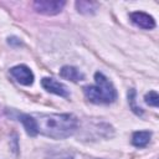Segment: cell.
Returning <instances> with one entry per match:
<instances>
[{
    "mask_svg": "<svg viewBox=\"0 0 159 159\" xmlns=\"http://www.w3.org/2000/svg\"><path fill=\"white\" fill-rule=\"evenodd\" d=\"M94 81L96 83L93 86L83 88L87 99L93 103H112L117 98V92L112 82L101 72H96Z\"/></svg>",
    "mask_w": 159,
    "mask_h": 159,
    "instance_id": "cell-2",
    "label": "cell"
},
{
    "mask_svg": "<svg viewBox=\"0 0 159 159\" xmlns=\"http://www.w3.org/2000/svg\"><path fill=\"white\" fill-rule=\"evenodd\" d=\"M10 73L11 76L21 84L24 86H30L34 82V73L31 72V70L25 66V65H19V66H15L10 70Z\"/></svg>",
    "mask_w": 159,
    "mask_h": 159,
    "instance_id": "cell-4",
    "label": "cell"
},
{
    "mask_svg": "<svg viewBox=\"0 0 159 159\" xmlns=\"http://www.w3.org/2000/svg\"><path fill=\"white\" fill-rule=\"evenodd\" d=\"M150 137H152V133H150V132L139 130V132L133 133L132 143H133V145H135V147H138V148H143V147H145V145L149 143Z\"/></svg>",
    "mask_w": 159,
    "mask_h": 159,
    "instance_id": "cell-8",
    "label": "cell"
},
{
    "mask_svg": "<svg viewBox=\"0 0 159 159\" xmlns=\"http://www.w3.org/2000/svg\"><path fill=\"white\" fill-rule=\"evenodd\" d=\"M60 75H61V77H63L66 80H70L72 82H78L81 80H83V75L76 67H72V66L62 67L61 71H60Z\"/></svg>",
    "mask_w": 159,
    "mask_h": 159,
    "instance_id": "cell-7",
    "label": "cell"
},
{
    "mask_svg": "<svg viewBox=\"0 0 159 159\" xmlns=\"http://www.w3.org/2000/svg\"><path fill=\"white\" fill-rule=\"evenodd\" d=\"M134 96H135V92H134V89H130L129 92H128V98H129V104H130V107H132V109L137 113V114H142L143 112H142V109L139 108V107H137L135 106V98H134Z\"/></svg>",
    "mask_w": 159,
    "mask_h": 159,
    "instance_id": "cell-12",
    "label": "cell"
},
{
    "mask_svg": "<svg viewBox=\"0 0 159 159\" xmlns=\"http://www.w3.org/2000/svg\"><path fill=\"white\" fill-rule=\"evenodd\" d=\"M20 120L22 122V124H24V127H25V129H26V132H27L29 135H36V134H37V132H36V125H35V120H34L32 116H30V114H24V116L20 117Z\"/></svg>",
    "mask_w": 159,
    "mask_h": 159,
    "instance_id": "cell-9",
    "label": "cell"
},
{
    "mask_svg": "<svg viewBox=\"0 0 159 159\" xmlns=\"http://www.w3.org/2000/svg\"><path fill=\"white\" fill-rule=\"evenodd\" d=\"M94 5L93 2H89V1H77L76 2V6L80 12H84V14H89V12H93L94 11Z\"/></svg>",
    "mask_w": 159,
    "mask_h": 159,
    "instance_id": "cell-10",
    "label": "cell"
},
{
    "mask_svg": "<svg viewBox=\"0 0 159 159\" xmlns=\"http://www.w3.org/2000/svg\"><path fill=\"white\" fill-rule=\"evenodd\" d=\"M144 101H145V103L149 104V106L158 107V104H159V97H158V93H157L155 91H150L149 93L145 94Z\"/></svg>",
    "mask_w": 159,
    "mask_h": 159,
    "instance_id": "cell-11",
    "label": "cell"
},
{
    "mask_svg": "<svg viewBox=\"0 0 159 159\" xmlns=\"http://www.w3.org/2000/svg\"><path fill=\"white\" fill-rule=\"evenodd\" d=\"M41 83H42V87L46 91H48L51 93H55V94H58L61 97H68V89L63 83L57 82L53 78H48V77L42 78Z\"/></svg>",
    "mask_w": 159,
    "mask_h": 159,
    "instance_id": "cell-5",
    "label": "cell"
},
{
    "mask_svg": "<svg viewBox=\"0 0 159 159\" xmlns=\"http://www.w3.org/2000/svg\"><path fill=\"white\" fill-rule=\"evenodd\" d=\"M65 4H66L65 1H58V0H37L34 2V7L40 14L56 15L61 12Z\"/></svg>",
    "mask_w": 159,
    "mask_h": 159,
    "instance_id": "cell-3",
    "label": "cell"
},
{
    "mask_svg": "<svg viewBox=\"0 0 159 159\" xmlns=\"http://www.w3.org/2000/svg\"><path fill=\"white\" fill-rule=\"evenodd\" d=\"M32 118L36 132L53 139L67 138L77 128V118L72 114H32Z\"/></svg>",
    "mask_w": 159,
    "mask_h": 159,
    "instance_id": "cell-1",
    "label": "cell"
},
{
    "mask_svg": "<svg viewBox=\"0 0 159 159\" xmlns=\"http://www.w3.org/2000/svg\"><path fill=\"white\" fill-rule=\"evenodd\" d=\"M130 20L134 25L142 27V29H145V30H150L153 27H155V21L152 16H149L148 14L145 12H142V11H135V12H132L130 14Z\"/></svg>",
    "mask_w": 159,
    "mask_h": 159,
    "instance_id": "cell-6",
    "label": "cell"
}]
</instances>
